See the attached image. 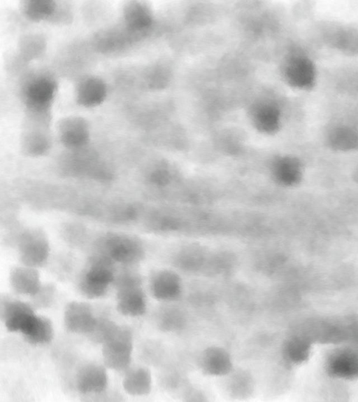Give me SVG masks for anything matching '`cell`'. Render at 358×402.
Here are the masks:
<instances>
[{
    "mask_svg": "<svg viewBox=\"0 0 358 402\" xmlns=\"http://www.w3.org/2000/svg\"><path fill=\"white\" fill-rule=\"evenodd\" d=\"M101 343L105 366L116 371L129 368L133 351V335L129 328L113 322Z\"/></svg>",
    "mask_w": 358,
    "mask_h": 402,
    "instance_id": "6da1fadb",
    "label": "cell"
},
{
    "mask_svg": "<svg viewBox=\"0 0 358 402\" xmlns=\"http://www.w3.org/2000/svg\"><path fill=\"white\" fill-rule=\"evenodd\" d=\"M117 310L122 315L135 317L146 310V298L138 277L132 273L121 275L116 282Z\"/></svg>",
    "mask_w": 358,
    "mask_h": 402,
    "instance_id": "7a4b0ae2",
    "label": "cell"
},
{
    "mask_svg": "<svg viewBox=\"0 0 358 402\" xmlns=\"http://www.w3.org/2000/svg\"><path fill=\"white\" fill-rule=\"evenodd\" d=\"M115 280L113 261L107 257L93 258L79 284L82 293L88 298L103 296Z\"/></svg>",
    "mask_w": 358,
    "mask_h": 402,
    "instance_id": "3957f363",
    "label": "cell"
},
{
    "mask_svg": "<svg viewBox=\"0 0 358 402\" xmlns=\"http://www.w3.org/2000/svg\"><path fill=\"white\" fill-rule=\"evenodd\" d=\"M103 256L113 262L131 264L139 261L143 251L139 242L126 235H110L102 243Z\"/></svg>",
    "mask_w": 358,
    "mask_h": 402,
    "instance_id": "277c9868",
    "label": "cell"
},
{
    "mask_svg": "<svg viewBox=\"0 0 358 402\" xmlns=\"http://www.w3.org/2000/svg\"><path fill=\"white\" fill-rule=\"evenodd\" d=\"M18 249L20 261L26 266L36 268L43 265L48 258V239L38 229L24 233L19 241Z\"/></svg>",
    "mask_w": 358,
    "mask_h": 402,
    "instance_id": "5b68a950",
    "label": "cell"
},
{
    "mask_svg": "<svg viewBox=\"0 0 358 402\" xmlns=\"http://www.w3.org/2000/svg\"><path fill=\"white\" fill-rule=\"evenodd\" d=\"M64 321L69 331L90 335L94 330L98 319L89 304L72 301L65 308Z\"/></svg>",
    "mask_w": 358,
    "mask_h": 402,
    "instance_id": "8992f818",
    "label": "cell"
},
{
    "mask_svg": "<svg viewBox=\"0 0 358 402\" xmlns=\"http://www.w3.org/2000/svg\"><path fill=\"white\" fill-rule=\"evenodd\" d=\"M0 314L8 331L22 333L35 314L29 304L5 297L1 298Z\"/></svg>",
    "mask_w": 358,
    "mask_h": 402,
    "instance_id": "52a82bcc",
    "label": "cell"
},
{
    "mask_svg": "<svg viewBox=\"0 0 358 402\" xmlns=\"http://www.w3.org/2000/svg\"><path fill=\"white\" fill-rule=\"evenodd\" d=\"M285 74L292 86L310 90L316 81V69L313 61L305 55H296L291 58L287 65Z\"/></svg>",
    "mask_w": 358,
    "mask_h": 402,
    "instance_id": "ba28073f",
    "label": "cell"
},
{
    "mask_svg": "<svg viewBox=\"0 0 358 402\" xmlns=\"http://www.w3.org/2000/svg\"><path fill=\"white\" fill-rule=\"evenodd\" d=\"M108 386L106 368L97 363H88L83 366L76 376V387L83 394H100Z\"/></svg>",
    "mask_w": 358,
    "mask_h": 402,
    "instance_id": "9c48e42d",
    "label": "cell"
},
{
    "mask_svg": "<svg viewBox=\"0 0 358 402\" xmlns=\"http://www.w3.org/2000/svg\"><path fill=\"white\" fill-rule=\"evenodd\" d=\"M59 130L62 142L69 148L82 147L89 139L87 123L81 118H66L60 123Z\"/></svg>",
    "mask_w": 358,
    "mask_h": 402,
    "instance_id": "30bf717a",
    "label": "cell"
},
{
    "mask_svg": "<svg viewBox=\"0 0 358 402\" xmlns=\"http://www.w3.org/2000/svg\"><path fill=\"white\" fill-rule=\"evenodd\" d=\"M10 284L15 293L30 296H34L41 286L40 276L36 269L26 265L12 270Z\"/></svg>",
    "mask_w": 358,
    "mask_h": 402,
    "instance_id": "8fae6325",
    "label": "cell"
},
{
    "mask_svg": "<svg viewBox=\"0 0 358 402\" xmlns=\"http://www.w3.org/2000/svg\"><path fill=\"white\" fill-rule=\"evenodd\" d=\"M201 364L206 373L215 376L227 375L232 368L230 355L225 349L219 347L206 349L201 356Z\"/></svg>",
    "mask_w": 358,
    "mask_h": 402,
    "instance_id": "7c38bea8",
    "label": "cell"
},
{
    "mask_svg": "<svg viewBox=\"0 0 358 402\" xmlns=\"http://www.w3.org/2000/svg\"><path fill=\"white\" fill-rule=\"evenodd\" d=\"M56 87L55 82L47 77L34 79L26 90L28 104L38 109L48 106L55 95Z\"/></svg>",
    "mask_w": 358,
    "mask_h": 402,
    "instance_id": "4fadbf2b",
    "label": "cell"
},
{
    "mask_svg": "<svg viewBox=\"0 0 358 402\" xmlns=\"http://www.w3.org/2000/svg\"><path fill=\"white\" fill-rule=\"evenodd\" d=\"M151 291L152 296L158 300H172L180 294V280L173 272H160L152 280Z\"/></svg>",
    "mask_w": 358,
    "mask_h": 402,
    "instance_id": "5bb4252c",
    "label": "cell"
},
{
    "mask_svg": "<svg viewBox=\"0 0 358 402\" xmlns=\"http://www.w3.org/2000/svg\"><path fill=\"white\" fill-rule=\"evenodd\" d=\"M21 333L29 343L43 345L52 340L54 330L48 318L34 314Z\"/></svg>",
    "mask_w": 358,
    "mask_h": 402,
    "instance_id": "9a60e30c",
    "label": "cell"
},
{
    "mask_svg": "<svg viewBox=\"0 0 358 402\" xmlns=\"http://www.w3.org/2000/svg\"><path fill=\"white\" fill-rule=\"evenodd\" d=\"M106 95L105 83L99 78L90 77L83 81L77 90V100L84 106H94L101 104Z\"/></svg>",
    "mask_w": 358,
    "mask_h": 402,
    "instance_id": "2e32d148",
    "label": "cell"
},
{
    "mask_svg": "<svg viewBox=\"0 0 358 402\" xmlns=\"http://www.w3.org/2000/svg\"><path fill=\"white\" fill-rule=\"evenodd\" d=\"M122 385L124 391L130 395H147L152 387L150 372L144 367L130 370L124 376Z\"/></svg>",
    "mask_w": 358,
    "mask_h": 402,
    "instance_id": "e0dca14e",
    "label": "cell"
},
{
    "mask_svg": "<svg viewBox=\"0 0 358 402\" xmlns=\"http://www.w3.org/2000/svg\"><path fill=\"white\" fill-rule=\"evenodd\" d=\"M330 43L335 48L346 55H358V29L339 27L331 34Z\"/></svg>",
    "mask_w": 358,
    "mask_h": 402,
    "instance_id": "ac0fdd59",
    "label": "cell"
},
{
    "mask_svg": "<svg viewBox=\"0 0 358 402\" xmlns=\"http://www.w3.org/2000/svg\"><path fill=\"white\" fill-rule=\"evenodd\" d=\"M124 15L127 27L131 31H143L151 23V16L148 8L139 2H129L124 8Z\"/></svg>",
    "mask_w": 358,
    "mask_h": 402,
    "instance_id": "d6986e66",
    "label": "cell"
},
{
    "mask_svg": "<svg viewBox=\"0 0 358 402\" xmlns=\"http://www.w3.org/2000/svg\"><path fill=\"white\" fill-rule=\"evenodd\" d=\"M331 146L337 150L348 151L358 148V133L352 127L338 126L329 137Z\"/></svg>",
    "mask_w": 358,
    "mask_h": 402,
    "instance_id": "ffe728a7",
    "label": "cell"
},
{
    "mask_svg": "<svg viewBox=\"0 0 358 402\" xmlns=\"http://www.w3.org/2000/svg\"><path fill=\"white\" fill-rule=\"evenodd\" d=\"M330 372L339 377H353L358 375V360L351 354H341L331 359Z\"/></svg>",
    "mask_w": 358,
    "mask_h": 402,
    "instance_id": "44dd1931",
    "label": "cell"
},
{
    "mask_svg": "<svg viewBox=\"0 0 358 402\" xmlns=\"http://www.w3.org/2000/svg\"><path fill=\"white\" fill-rule=\"evenodd\" d=\"M55 3L50 0H29L23 5L25 15L34 21L50 17L55 11Z\"/></svg>",
    "mask_w": 358,
    "mask_h": 402,
    "instance_id": "7402d4cb",
    "label": "cell"
},
{
    "mask_svg": "<svg viewBox=\"0 0 358 402\" xmlns=\"http://www.w3.org/2000/svg\"><path fill=\"white\" fill-rule=\"evenodd\" d=\"M285 353L289 360L295 363H299L307 358L308 347L302 340L298 338L292 339L287 345Z\"/></svg>",
    "mask_w": 358,
    "mask_h": 402,
    "instance_id": "603a6c76",
    "label": "cell"
},
{
    "mask_svg": "<svg viewBox=\"0 0 358 402\" xmlns=\"http://www.w3.org/2000/svg\"><path fill=\"white\" fill-rule=\"evenodd\" d=\"M55 288L52 284L41 286L38 291L32 296L34 303L38 307H49L55 298Z\"/></svg>",
    "mask_w": 358,
    "mask_h": 402,
    "instance_id": "cb8c5ba5",
    "label": "cell"
},
{
    "mask_svg": "<svg viewBox=\"0 0 358 402\" xmlns=\"http://www.w3.org/2000/svg\"><path fill=\"white\" fill-rule=\"evenodd\" d=\"M252 387L250 377L245 374L236 375L231 384V391L237 396L248 395L251 391Z\"/></svg>",
    "mask_w": 358,
    "mask_h": 402,
    "instance_id": "d4e9b609",
    "label": "cell"
},
{
    "mask_svg": "<svg viewBox=\"0 0 358 402\" xmlns=\"http://www.w3.org/2000/svg\"><path fill=\"white\" fill-rule=\"evenodd\" d=\"M26 150L34 155H38L45 152L48 148V141L41 134H32L25 143Z\"/></svg>",
    "mask_w": 358,
    "mask_h": 402,
    "instance_id": "484cf974",
    "label": "cell"
},
{
    "mask_svg": "<svg viewBox=\"0 0 358 402\" xmlns=\"http://www.w3.org/2000/svg\"><path fill=\"white\" fill-rule=\"evenodd\" d=\"M280 171L283 179L287 182L296 181L299 175V167L297 162L292 159H287L282 161Z\"/></svg>",
    "mask_w": 358,
    "mask_h": 402,
    "instance_id": "4316f807",
    "label": "cell"
}]
</instances>
